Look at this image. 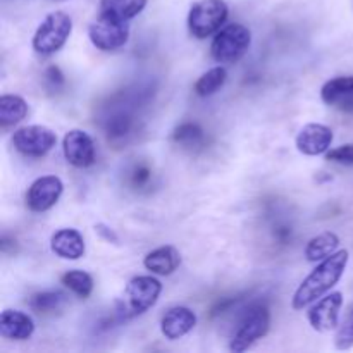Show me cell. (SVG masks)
Listing matches in <instances>:
<instances>
[{"instance_id":"4dcf8cb0","label":"cell","mask_w":353,"mask_h":353,"mask_svg":"<svg viewBox=\"0 0 353 353\" xmlns=\"http://www.w3.org/2000/svg\"><path fill=\"white\" fill-rule=\"evenodd\" d=\"M52 2H65V0H52Z\"/></svg>"},{"instance_id":"83f0119b","label":"cell","mask_w":353,"mask_h":353,"mask_svg":"<svg viewBox=\"0 0 353 353\" xmlns=\"http://www.w3.org/2000/svg\"><path fill=\"white\" fill-rule=\"evenodd\" d=\"M130 181H131V186H133V188H137V190L145 188V186H148V183L152 181V169L148 168L147 164L137 165V168L131 171Z\"/></svg>"},{"instance_id":"4316f807","label":"cell","mask_w":353,"mask_h":353,"mask_svg":"<svg viewBox=\"0 0 353 353\" xmlns=\"http://www.w3.org/2000/svg\"><path fill=\"white\" fill-rule=\"evenodd\" d=\"M324 155H326V161L330 162H336V164L343 165H353V143L341 145V147L333 148V150H327Z\"/></svg>"},{"instance_id":"5b68a950","label":"cell","mask_w":353,"mask_h":353,"mask_svg":"<svg viewBox=\"0 0 353 353\" xmlns=\"http://www.w3.org/2000/svg\"><path fill=\"white\" fill-rule=\"evenodd\" d=\"M252 45V33L240 23L221 28L210 45V55L219 64H234L248 52Z\"/></svg>"},{"instance_id":"484cf974","label":"cell","mask_w":353,"mask_h":353,"mask_svg":"<svg viewBox=\"0 0 353 353\" xmlns=\"http://www.w3.org/2000/svg\"><path fill=\"white\" fill-rule=\"evenodd\" d=\"M334 347L338 350H350L353 347V307L348 310L343 323L338 326L336 336H334Z\"/></svg>"},{"instance_id":"2e32d148","label":"cell","mask_w":353,"mask_h":353,"mask_svg":"<svg viewBox=\"0 0 353 353\" xmlns=\"http://www.w3.org/2000/svg\"><path fill=\"white\" fill-rule=\"evenodd\" d=\"M34 333V323L28 314L21 310L6 309L0 316V334L6 340L24 341Z\"/></svg>"},{"instance_id":"7a4b0ae2","label":"cell","mask_w":353,"mask_h":353,"mask_svg":"<svg viewBox=\"0 0 353 353\" xmlns=\"http://www.w3.org/2000/svg\"><path fill=\"white\" fill-rule=\"evenodd\" d=\"M271 327V310L264 303H254L240 316L230 341V350L241 353L252 347L255 341L264 338Z\"/></svg>"},{"instance_id":"9a60e30c","label":"cell","mask_w":353,"mask_h":353,"mask_svg":"<svg viewBox=\"0 0 353 353\" xmlns=\"http://www.w3.org/2000/svg\"><path fill=\"white\" fill-rule=\"evenodd\" d=\"M50 248L57 257L65 261H78L85 255V238L74 228H62L52 234Z\"/></svg>"},{"instance_id":"4fadbf2b","label":"cell","mask_w":353,"mask_h":353,"mask_svg":"<svg viewBox=\"0 0 353 353\" xmlns=\"http://www.w3.org/2000/svg\"><path fill=\"white\" fill-rule=\"evenodd\" d=\"M195 326L196 314L188 307H172L161 319V333L164 334L165 340L171 341H176L192 333Z\"/></svg>"},{"instance_id":"6da1fadb","label":"cell","mask_w":353,"mask_h":353,"mask_svg":"<svg viewBox=\"0 0 353 353\" xmlns=\"http://www.w3.org/2000/svg\"><path fill=\"white\" fill-rule=\"evenodd\" d=\"M350 254L348 250H336L333 255L319 262L316 269L302 281L292 299V307L295 310H303L310 303L317 302L321 296L330 293L340 283L347 271Z\"/></svg>"},{"instance_id":"ac0fdd59","label":"cell","mask_w":353,"mask_h":353,"mask_svg":"<svg viewBox=\"0 0 353 353\" xmlns=\"http://www.w3.org/2000/svg\"><path fill=\"white\" fill-rule=\"evenodd\" d=\"M340 247V236L333 231H324L307 243L305 259L309 262H321L333 255Z\"/></svg>"},{"instance_id":"30bf717a","label":"cell","mask_w":353,"mask_h":353,"mask_svg":"<svg viewBox=\"0 0 353 353\" xmlns=\"http://www.w3.org/2000/svg\"><path fill=\"white\" fill-rule=\"evenodd\" d=\"M64 157L72 168L86 169L95 164L97 152L93 138L83 130H69L62 140Z\"/></svg>"},{"instance_id":"8fae6325","label":"cell","mask_w":353,"mask_h":353,"mask_svg":"<svg viewBox=\"0 0 353 353\" xmlns=\"http://www.w3.org/2000/svg\"><path fill=\"white\" fill-rule=\"evenodd\" d=\"M343 307V293L331 292L321 296L312 309L309 310V323L317 333L338 330L340 326V312Z\"/></svg>"},{"instance_id":"7402d4cb","label":"cell","mask_w":353,"mask_h":353,"mask_svg":"<svg viewBox=\"0 0 353 353\" xmlns=\"http://www.w3.org/2000/svg\"><path fill=\"white\" fill-rule=\"evenodd\" d=\"M172 141L186 150H195L205 145V131L196 123H183L172 131Z\"/></svg>"},{"instance_id":"44dd1931","label":"cell","mask_w":353,"mask_h":353,"mask_svg":"<svg viewBox=\"0 0 353 353\" xmlns=\"http://www.w3.org/2000/svg\"><path fill=\"white\" fill-rule=\"evenodd\" d=\"M147 7V0H100V12L130 21Z\"/></svg>"},{"instance_id":"7c38bea8","label":"cell","mask_w":353,"mask_h":353,"mask_svg":"<svg viewBox=\"0 0 353 353\" xmlns=\"http://www.w3.org/2000/svg\"><path fill=\"white\" fill-rule=\"evenodd\" d=\"M334 140L333 130L326 124L310 123L300 130L296 134V150L307 157H317V155L326 154L331 148V143Z\"/></svg>"},{"instance_id":"603a6c76","label":"cell","mask_w":353,"mask_h":353,"mask_svg":"<svg viewBox=\"0 0 353 353\" xmlns=\"http://www.w3.org/2000/svg\"><path fill=\"white\" fill-rule=\"evenodd\" d=\"M68 303V296L62 292H41L34 293L30 300H28V305L31 310L38 314H55L59 310L64 309V305Z\"/></svg>"},{"instance_id":"e0dca14e","label":"cell","mask_w":353,"mask_h":353,"mask_svg":"<svg viewBox=\"0 0 353 353\" xmlns=\"http://www.w3.org/2000/svg\"><path fill=\"white\" fill-rule=\"evenodd\" d=\"M179 264H181V254L172 245L155 248L143 259L145 269L157 276H171L179 268Z\"/></svg>"},{"instance_id":"f1b7e54d","label":"cell","mask_w":353,"mask_h":353,"mask_svg":"<svg viewBox=\"0 0 353 353\" xmlns=\"http://www.w3.org/2000/svg\"><path fill=\"white\" fill-rule=\"evenodd\" d=\"M45 81H47V85H50L52 88H61L62 85H64V74H62L61 69L57 68V65H50V68L45 69Z\"/></svg>"},{"instance_id":"8992f818","label":"cell","mask_w":353,"mask_h":353,"mask_svg":"<svg viewBox=\"0 0 353 353\" xmlns=\"http://www.w3.org/2000/svg\"><path fill=\"white\" fill-rule=\"evenodd\" d=\"M228 3L224 0H199L188 12V30L199 40L216 34L228 19Z\"/></svg>"},{"instance_id":"d4e9b609","label":"cell","mask_w":353,"mask_h":353,"mask_svg":"<svg viewBox=\"0 0 353 353\" xmlns=\"http://www.w3.org/2000/svg\"><path fill=\"white\" fill-rule=\"evenodd\" d=\"M62 285L69 290V292L74 293L79 299L86 300L93 293V278L86 271H81V269H72V271H68L65 274H62L61 278Z\"/></svg>"},{"instance_id":"ba28073f","label":"cell","mask_w":353,"mask_h":353,"mask_svg":"<svg viewBox=\"0 0 353 353\" xmlns=\"http://www.w3.org/2000/svg\"><path fill=\"white\" fill-rule=\"evenodd\" d=\"M55 143H57L55 131L40 124L21 126L12 134L14 148L26 157H43L55 147Z\"/></svg>"},{"instance_id":"d6986e66","label":"cell","mask_w":353,"mask_h":353,"mask_svg":"<svg viewBox=\"0 0 353 353\" xmlns=\"http://www.w3.org/2000/svg\"><path fill=\"white\" fill-rule=\"evenodd\" d=\"M103 130H105L109 141L119 143V141L126 140L131 134V131L134 130L133 114L128 112V110H117V112L110 114L105 119Z\"/></svg>"},{"instance_id":"ffe728a7","label":"cell","mask_w":353,"mask_h":353,"mask_svg":"<svg viewBox=\"0 0 353 353\" xmlns=\"http://www.w3.org/2000/svg\"><path fill=\"white\" fill-rule=\"evenodd\" d=\"M28 102L19 95L0 97V124L3 128L14 126L28 116Z\"/></svg>"},{"instance_id":"cb8c5ba5","label":"cell","mask_w":353,"mask_h":353,"mask_svg":"<svg viewBox=\"0 0 353 353\" xmlns=\"http://www.w3.org/2000/svg\"><path fill=\"white\" fill-rule=\"evenodd\" d=\"M226 79L228 71L223 65H217V68H212L207 72H203V74L196 79L195 85H193V92L199 97H210L223 88Z\"/></svg>"},{"instance_id":"3957f363","label":"cell","mask_w":353,"mask_h":353,"mask_svg":"<svg viewBox=\"0 0 353 353\" xmlns=\"http://www.w3.org/2000/svg\"><path fill=\"white\" fill-rule=\"evenodd\" d=\"M161 293L162 283L157 278H154V276H134L126 285L124 296L119 302L117 312L124 319L141 316L157 303Z\"/></svg>"},{"instance_id":"52a82bcc","label":"cell","mask_w":353,"mask_h":353,"mask_svg":"<svg viewBox=\"0 0 353 353\" xmlns=\"http://www.w3.org/2000/svg\"><path fill=\"white\" fill-rule=\"evenodd\" d=\"M88 38L95 48L102 52L119 50L130 40V24L128 21L102 14L90 24Z\"/></svg>"},{"instance_id":"9c48e42d","label":"cell","mask_w":353,"mask_h":353,"mask_svg":"<svg viewBox=\"0 0 353 353\" xmlns=\"http://www.w3.org/2000/svg\"><path fill=\"white\" fill-rule=\"evenodd\" d=\"M64 192V183L54 174L37 178L26 192V207L31 212H47L50 210Z\"/></svg>"},{"instance_id":"f546056e","label":"cell","mask_w":353,"mask_h":353,"mask_svg":"<svg viewBox=\"0 0 353 353\" xmlns=\"http://www.w3.org/2000/svg\"><path fill=\"white\" fill-rule=\"evenodd\" d=\"M95 230H97V233H99L100 236L103 238V240L109 241V243H117V241H119V238H117V234L114 233V231L110 230V228L103 226V224H97Z\"/></svg>"},{"instance_id":"277c9868","label":"cell","mask_w":353,"mask_h":353,"mask_svg":"<svg viewBox=\"0 0 353 353\" xmlns=\"http://www.w3.org/2000/svg\"><path fill=\"white\" fill-rule=\"evenodd\" d=\"M72 33V19L69 14L55 10L45 16L33 34V50L40 55H54L68 43Z\"/></svg>"},{"instance_id":"5bb4252c","label":"cell","mask_w":353,"mask_h":353,"mask_svg":"<svg viewBox=\"0 0 353 353\" xmlns=\"http://www.w3.org/2000/svg\"><path fill=\"white\" fill-rule=\"evenodd\" d=\"M321 99L343 112H353V76H338L324 83Z\"/></svg>"}]
</instances>
